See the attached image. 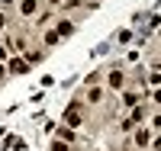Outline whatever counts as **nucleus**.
I'll use <instances>...</instances> for the list:
<instances>
[{
	"mask_svg": "<svg viewBox=\"0 0 161 151\" xmlns=\"http://www.w3.org/2000/svg\"><path fill=\"white\" fill-rule=\"evenodd\" d=\"M155 100H158V103H161V90H155Z\"/></svg>",
	"mask_w": 161,
	"mask_h": 151,
	"instance_id": "39448f33",
	"label": "nucleus"
},
{
	"mask_svg": "<svg viewBox=\"0 0 161 151\" xmlns=\"http://www.w3.org/2000/svg\"><path fill=\"white\" fill-rule=\"evenodd\" d=\"M26 67H29V64L19 61V58H13V61H10V71H13V74H26Z\"/></svg>",
	"mask_w": 161,
	"mask_h": 151,
	"instance_id": "f03ea898",
	"label": "nucleus"
},
{
	"mask_svg": "<svg viewBox=\"0 0 161 151\" xmlns=\"http://www.w3.org/2000/svg\"><path fill=\"white\" fill-rule=\"evenodd\" d=\"M64 122H68V126H80V113H77V103L68 109V113H64Z\"/></svg>",
	"mask_w": 161,
	"mask_h": 151,
	"instance_id": "f257e3e1",
	"label": "nucleus"
},
{
	"mask_svg": "<svg viewBox=\"0 0 161 151\" xmlns=\"http://www.w3.org/2000/svg\"><path fill=\"white\" fill-rule=\"evenodd\" d=\"M23 13H36V0H23Z\"/></svg>",
	"mask_w": 161,
	"mask_h": 151,
	"instance_id": "7ed1b4c3",
	"label": "nucleus"
},
{
	"mask_svg": "<svg viewBox=\"0 0 161 151\" xmlns=\"http://www.w3.org/2000/svg\"><path fill=\"white\" fill-rule=\"evenodd\" d=\"M52 151H68V148H64V142H55V145H52Z\"/></svg>",
	"mask_w": 161,
	"mask_h": 151,
	"instance_id": "20e7f679",
	"label": "nucleus"
}]
</instances>
